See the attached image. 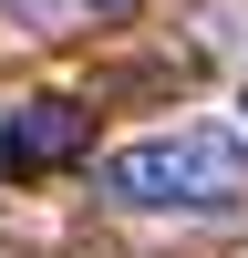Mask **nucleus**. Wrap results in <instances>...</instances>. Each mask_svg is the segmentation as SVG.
<instances>
[{"mask_svg":"<svg viewBox=\"0 0 248 258\" xmlns=\"http://www.w3.org/2000/svg\"><path fill=\"white\" fill-rule=\"evenodd\" d=\"M103 197L124 217H238L248 207V135L238 124H155L103 155Z\"/></svg>","mask_w":248,"mask_h":258,"instance_id":"1","label":"nucleus"},{"mask_svg":"<svg viewBox=\"0 0 248 258\" xmlns=\"http://www.w3.org/2000/svg\"><path fill=\"white\" fill-rule=\"evenodd\" d=\"M83 145V103L73 93H31L0 114V176H41V165H62Z\"/></svg>","mask_w":248,"mask_h":258,"instance_id":"2","label":"nucleus"},{"mask_svg":"<svg viewBox=\"0 0 248 258\" xmlns=\"http://www.w3.org/2000/svg\"><path fill=\"white\" fill-rule=\"evenodd\" d=\"M83 11H103V21H114V11H135V0H83Z\"/></svg>","mask_w":248,"mask_h":258,"instance_id":"3","label":"nucleus"},{"mask_svg":"<svg viewBox=\"0 0 248 258\" xmlns=\"http://www.w3.org/2000/svg\"><path fill=\"white\" fill-rule=\"evenodd\" d=\"M238 135H248V83H238Z\"/></svg>","mask_w":248,"mask_h":258,"instance_id":"4","label":"nucleus"}]
</instances>
